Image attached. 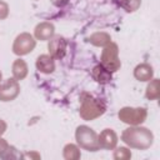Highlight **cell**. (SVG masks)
<instances>
[{
	"instance_id": "6da1fadb",
	"label": "cell",
	"mask_w": 160,
	"mask_h": 160,
	"mask_svg": "<svg viewBox=\"0 0 160 160\" xmlns=\"http://www.w3.org/2000/svg\"><path fill=\"white\" fill-rule=\"evenodd\" d=\"M121 141L131 149L148 150L154 142V134L148 128L130 125L121 134Z\"/></svg>"
},
{
	"instance_id": "7a4b0ae2",
	"label": "cell",
	"mask_w": 160,
	"mask_h": 160,
	"mask_svg": "<svg viewBox=\"0 0 160 160\" xmlns=\"http://www.w3.org/2000/svg\"><path fill=\"white\" fill-rule=\"evenodd\" d=\"M105 111H106V104L104 100L98 99L89 92H82L80 95L79 114L82 120H86V121L95 120L101 115H104Z\"/></svg>"
},
{
	"instance_id": "3957f363",
	"label": "cell",
	"mask_w": 160,
	"mask_h": 160,
	"mask_svg": "<svg viewBox=\"0 0 160 160\" xmlns=\"http://www.w3.org/2000/svg\"><path fill=\"white\" fill-rule=\"evenodd\" d=\"M75 140L79 148L86 151H98L100 149L98 141V134L88 125H80L75 130Z\"/></svg>"
},
{
	"instance_id": "277c9868",
	"label": "cell",
	"mask_w": 160,
	"mask_h": 160,
	"mask_svg": "<svg viewBox=\"0 0 160 160\" xmlns=\"http://www.w3.org/2000/svg\"><path fill=\"white\" fill-rule=\"evenodd\" d=\"M100 64L111 72H116L120 69L121 61L119 58L118 44L111 41L110 44L104 46V50L101 51V56H100Z\"/></svg>"
},
{
	"instance_id": "5b68a950",
	"label": "cell",
	"mask_w": 160,
	"mask_h": 160,
	"mask_svg": "<svg viewBox=\"0 0 160 160\" xmlns=\"http://www.w3.org/2000/svg\"><path fill=\"white\" fill-rule=\"evenodd\" d=\"M119 119L128 125H141L148 118V110L145 108L124 106L118 112Z\"/></svg>"
},
{
	"instance_id": "8992f818",
	"label": "cell",
	"mask_w": 160,
	"mask_h": 160,
	"mask_svg": "<svg viewBox=\"0 0 160 160\" xmlns=\"http://www.w3.org/2000/svg\"><path fill=\"white\" fill-rule=\"evenodd\" d=\"M36 46L35 38L29 32H21L19 34L12 44V52L18 56H24L30 54Z\"/></svg>"
},
{
	"instance_id": "52a82bcc",
	"label": "cell",
	"mask_w": 160,
	"mask_h": 160,
	"mask_svg": "<svg viewBox=\"0 0 160 160\" xmlns=\"http://www.w3.org/2000/svg\"><path fill=\"white\" fill-rule=\"evenodd\" d=\"M20 94L19 81L14 78H9L0 82V101L8 102L15 100Z\"/></svg>"
},
{
	"instance_id": "ba28073f",
	"label": "cell",
	"mask_w": 160,
	"mask_h": 160,
	"mask_svg": "<svg viewBox=\"0 0 160 160\" xmlns=\"http://www.w3.org/2000/svg\"><path fill=\"white\" fill-rule=\"evenodd\" d=\"M66 48H68V41L61 35H54L48 44L49 55L54 60H61L66 55Z\"/></svg>"
},
{
	"instance_id": "9c48e42d",
	"label": "cell",
	"mask_w": 160,
	"mask_h": 160,
	"mask_svg": "<svg viewBox=\"0 0 160 160\" xmlns=\"http://www.w3.org/2000/svg\"><path fill=\"white\" fill-rule=\"evenodd\" d=\"M98 141L99 146L105 150H112L118 145V135L112 129H104L99 135H98Z\"/></svg>"
},
{
	"instance_id": "30bf717a",
	"label": "cell",
	"mask_w": 160,
	"mask_h": 160,
	"mask_svg": "<svg viewBox=\"0 0 160 160\" xmlns=\"http://www.w3.org/2000/svg\"><path fill=\"white\" fill-rule=\"evenodd\" d=\"M55 35V26L49 21L39 22L34 29V38L40 41L50 40Z\"/></svg>"
},
{
	"instance_id": "8fae6325",
	"label": "cell",
	"mask_w": 160,
	"mask_h": 160,
	"mask_svg": "<svg viewBox=\"0 0 160 160\" xmlns=\"http://www.w3.org/2000/svg\"><path fill=\"white\" fill-rule=\"evenodd\" d=\"M134 78L138 81H150L154 78V69L148 62H141L134 69Z\"/></svg>"
},
{
	"instance_id": "7c38bea8",
	"label": "cell",
	"mask_w": 160,
	"mask_h": 160,
	"mask_svg": "<svg viewBox=\"0 0 160 160\" xmlns=\"http://www.w3.org/2000/svg\"><path fill=\"white\" fill-rule=\"evenodd\" d=\"M36 69L42 74H51L55 70V60L49 54H42L36 59Z\"/></svg>"
},
{
	"instance_id": "4fadbf2b",
	"label": "cell",
	"mask_w": 160,
	"mask_h": 160,
	"mask_svg": "<svg viewBox=\"0 0 160 160\" xmlns=\"http://www.w3.org/2000/svg\"><path fill=\"white\" fill-rule=\"evenodd\" d=\"M91 76L96 82H99L101 85L109 84L112 80V72L109 71L106 68H104L101 64H98L96 66H94V69L91 71Z\"/></svg>"
},
{
	"instance_id": "5bb4252c",
	"label": "cell",
	"mask_w": 160,
	"mask_h": 160,
	"mask_svg": "<svg viewBox=\"0 0 160 160\" xmlns=\"http://www.w3.org/2000/svg\"><path fill=\"white\" fill-rule=\"evenodd\" d=\"M11 72H12V78L16 79L18 81L24 80L28 76V72H29V68H28L26 61L22 60V59L14 60L12 66H11Z\"/></svg>"
},
{
	"instance_id": "9a60e30c",
	"label": "cell",
	"mask_w": 160,
	"mask_h": 160,
	"mask_svg": "<svg viewBox=\"0 0 160 160\" xmlns=\"http://www.w3.org/2000/svg\"><path fill=\"white\" fill-rule=\"evenodd\" d=\"M88 41L94 46L104 48V46H106L108 44L111 42V36H110V34H108L105 31H98V32L91 34L88 38Z\"/></svg>"
},
{
	"instance_id": "2e32d148",
	"label": "cell",
	"mask_w": 160,
	"mask_h": 160,
	"mask_svg": "<svg viewBox=\"0 0 160 160\" xmlns=\"http://www.w3.org/2000/svg\"><path fill=\"white\" fill-rule=\"evenodd\" d=\"M62 156L65 160H79L81 156L80 148L75 144H66L62 149Z\"/></svg>"
},
{
	"instance_id": "e0dca14e",
	"label": "cell",
	"mask_w": 160,
	"mask_h": 160,
	"mask_svg": "<svg viewBox=\"0 0 160 160\" xmlns=\"http://www.w3.org/2000/svg\"><path fill=\"white\" fill-rule=\"evenodd\" d=\"M145 96L149 100H156L160 96V88H159V79H151L146 86Z\"/></svg>"
},
{
	"instance_id": "ac0fdd59",
	"label": "cell",
	"mask_w": 160,
	"mask_h": 160,
	"mask_svg": "<svg viewBox=\"0 0 160 160\" xmlns=\"http://www.w3.org/2000/svg\"><path fill=\"white\" fill-rule=\"evenodd\" d=\"M12 151H15V148L14 146H10L8 144V141L0 136V158L1 159H12V158H16V155L11 154Z\"/></svg>"
},
{
	"instance_id": "d6986e66",
	"label": "cell",
	"mask_w": 160,
	"mask_h": 160,
	"mask_svg": "<svg viewBox=\"0 0 160 160\" xmlns=\"http://www.w3.org/2000/svg\"><path fill=\"white\" fill-rule=\"evenodd\" d=\"M119 5L126 12H134L140 8L141 0H119Z\"/></svg>"
},
{
	"instance_id": "ffe728a7",
	"label": "cell",
	"mask_w": 160,
	"mask_h": 160,
	"mask_svg": "<svg viewBox=\"0 0 160 160\" xmlns=\"http://www.w3.org/2000/svg\"><path fill=\"white\" fill-rule=\"evenodd\" d=\"M112 158L115 160H129V159H131V151H130V149H128L125 146H120L114 150Z\"/></svg>"
},
{
	"instance_id": "44dd1931",
	"label": "cell",
	"mask_w": 160,
	"mask_h": 160,
	"mask_svg": "<svg viewBox=\"0 0 160 160\" xmlns=\"http://www.w3.org/2000/svg\"><path fill=\"white\" fill-rule=\"evenodd\" d=\"M9 16V5L4 0H0V20H5Z\"/></svg>"
},
{
	"instance_id": "7402d4cb",
	"label": "cell",
	"mask_w": 160,
	"mask_h": 160,
	"mask_svg": "<svg viewBox=\"0 0 160 160\" xmlns=\"http://www.w3.org/2000/svg\"><path fill=\"white\" fill-rule=\"evenodd\" d=\"M50 1H51V4L55 5L56 8H62V6L68 5V2H69V0H50Z\"/></svg>"
},
{
	"instance_id": "603a6c76",
	"label": "cell",
	"mask_w": 160,
	"mask_h": 160,
	"mask_svg": "<svg viewBox=\"0 0 160 160\" xmlns=\"http://www.w3.org/2000/svg\"><path fill=\"white\" fill-rule=\"evenodd\" d=\"M6 129H8V125H6V122L4 121V120H1L0 119V136L6 131Z\"/></svg>"
},
{
	"instance_id": "cb8c5ba5",
	"label": "cell",
	"mask_w": 160,
	"mask_h": 160,
	"mask_svg": "<svg viewBox=\"0 0 160 160\" xmlns=\"http://www.w3.org/2000/svg\"><path fill=\"white\" fill-rule=\"evenodd\" d=\"M24 158H35V159H40V155L38 152H26L24 155Z\"/></svg>"
},
{
	"instance_id": "d4e9b609",
	"label": "cell",
	"mask_w": 160,
	"mask_h": 160,
	"mask_svg": "<svg viewBox=\"0 0 160 160\" xmlns=\"http://www.w3.org/2000/svg\"><path fill=\"white\" fill-rule=\"evenodd\" d=\"M1 79H2V74H1V71H0V82H1Z\"/></svg>"
}]
</instances>
